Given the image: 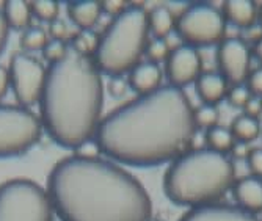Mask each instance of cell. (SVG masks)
I'll return each mask as SVG.
<instances>
[{"label": "cell", "instance_id": "6da1fadb", "mask_svg": "<svg viewBox=\"0 0 262 221\" xmlns=\"http://www.w3.org/2000/svg\"><path fill=\"white\" fill-rule=\"evenodd\" d=\"M195 134L193 107L187 94L163 85L107 115L94 140L115 162L146 168L171 163L190 151Z\"/></svg>", "mask_w": 262, "mask_h": 221}, {"label": "cell", "instance_id": "7a4b0ae2", "mask_svg": "<svg viewBox=\"0 0 262 221\" xmlns=\"http://www.w3.org/2000/svg\"><path fill=\"white\" fill-rule=\"evenodd\" d=\"M47 193L61 221H149L152 203L138 179L102 159L58 162Z\"/></svg>", "mask_w": 262, "mask_h": 221}, {"label": "cell", "instance_id": "3957f363", "mask_svg": "<svg viewBox=\"0 0 262 221\" xmlns=\"http://www.w3.org/2000/svg\"><path fill=\"white\" fill-rule=\"evenodd\" d=\"M104 102L101 71L90 57L68 49L46 71L41 126L58 146L77 149L96 135Z\"/></svg>", "mask_w": 262, "mask_h": 221}, {"label": "cell", "instance_id": "277c9868", "mask_svg": "<svg viewBox=\"0 0 262 221\" xmlns=\"http://www.w3.org/2000/svg\"><path fill=\"white\" fill-rule=\"evenodd\" d=\"M234 182L235 168L228 154L198 147L170 163L163 178V190L174 204L193 209L215 204Z\"/></svg>", "mask_w": 262, "mask_h": 221}, {"label": "cell", "instance_id": "5b68a950", "mask_svg": "<svg viewBox=\"0 0 262 221\" xmlns=\"http://www.w3.org/2000/svg\"><path fill=\"white\" fill-rule=\"evenodd\" d=\"M148 42V11L138 5H129L113 17L99 38L93 61L107 76L121 77L140 63Z\"/></svg>", "mask_w": 262, "mask_h": 221}, {"label": "cell", "instance_id": "8992f818", "mask_svg": "<svg viewBox=\"0 0 262 221\" xmlns=\"http://www.w3.org/2000/svg\"><path fill=\"white\" fill-rule=\"evenodd\" d=\"M54 206L36 182L13 179L0 185V221H54Z\"/></svg>", "mask_w": 262, "mask_h": 221}, {"label": "cell", "instance_id": "52a82bcc", "mask_svg": "<svg viewBox=\"0 0 262 221\" xmlns=\"http://www.w3.org/2000/svg\"><path fill=\"white\" fill-rule=\"evenodd\" d=\"M176 33L185 46L210 47L225 39L226 20L222 10L210 4H193L187 7L176 19Z\"/></svg>", "mask_w": 262, "mask_h": 221}, {"label": "cell", "instance_id": "ba28073f", "mask_svg": "<svg viewBox=\"0 0 262 221\" xmlns=\"http://www.w3.org/2000/svg\"><path fill=\"white\" fill-rule=\"evenodd\" d=\"M41 119L26 107L0 105V159L22 156L39 141Z\"/></svg>", "mask_w": 262, "mask_h": 221}, {"label": "cell", "instance_id": "9c48e42d", "mask_svg": "<svg viewBox=\"0 0 262 221\" xmlns=\"http://www.w3.org/2000/svg\"><path fill=\"white\" fill-rule=\"evenodd\" d=\"M46 71L42 64L29 54H16L10 61V85L20 107H30L39 102Z\"/></svg>", "mask_w": 262, "mask_h": 221}, {"label": "cell", "instance_id": "30bf717a", "mask_svg": "<svg viewBox=\"0 0 262 221\" xmlns=\"http://www.w3.org/2000/svg\"><path fill=\"white\" fill-rule=\"evenodd\" d=\"M217 64L228 83L244 85L251 72V49L242 38H225L217 49Z\"/></svg>", "mask_w": 262, "mask_h": 221}, {"label": "cell", "instance_id": "8fae6325", "mask_svg": "<svg viewBox=\"0 0 262 221\" xmlns=\"http://www.w3.org/2000/svg\"><path fill=\"white\" fill-rule=\"evenodd\" d=\"M165 69L170 85L182 90L190 83H195L203 74L201 54L195 47L181 44L170 52Z\"/></svg>", "mask_w": 262, "mask_h": 221}, {"label": "cell", "instance_id": "7c38bea8", "mask_svg": "<svg viewBox=\"0 0 262 221\" xmlns=\"http://www.w3.org/2000/svg\"><path fill=\"white\" fill-rule=\"evenodd\" d=\"M179 221H259L256 215H251L237 206L229 204H207L190 209L182 215Z\"/></svg>", "mask_w": 262, "mask_h": 221}, {"label": "cell", "instance_id": "4fadbf2b", "mask_svg": "<svg viewBox=\"0 0 262 221\" xmlns=\"http://www.w3.org/2000/svg\"><path fill=\"white\" fill-rule=\"evenodd\" d=\"M232 196L237 207L256 215L262 212V179L256 176H245L232 184Z\"/></svg>", "mask_w": 262, "mask_h": 221}, {"label": "cell", "instance_id": "5bb4252c", "mask_svg": "<svg viewBox=\"0 0 262 221\" xmlns=\"http://www.w3.org/2000/svg\"><path fill=\"white\" fill-rule=\"evenodd\" d=\"M129 86L140 96L149 94L162 86V69L159 64L151 61L138 63L129 72Z\"/></svg>", "mask_w": 262, "mask_h": 221}, {"label": "cell", "instance_id": "9a60e30c", "mask_svg": "<svg viewBox=\"0 0 262 221\" xmlns=\"http://www.w3.org/2000/svg\"><path fill=\"white\" fill-rule=\"evenodd\" d=\"M228 82L220 72L206 71L196 79L195 90L198 97L203 101V104L217 105L220 101H223L228 93Z\"/></svg>", "mask_w": 262, "mask_h": 221}, {"label": "cell", "instance_id": "2e32d148", "mask_svg": "<svg viewBox=\"0 0 262 221\" xmlns=\"http://www.w3.org/2000/svg\"><path fill=\"white\" fill-rule=\"evenodd\" d=\"M222 14L226 24L247 30L256 24L257 7L250 0H228L222 7Z\"/></svg>", "mask_w": 262, "mask_h": 221}, {"label": "cell", "instance_id": "e0dca14e", "mask_svg": "<svg viewBox=\"0 0 262 221\" xmlns=\"http://www.w3.org/2000/svg\"><path fill=\"white\" fill-rule=\"evenodd\" d=\"M102 14L101 2L96 0H77V2L68 4V16L80 30H91L99 16Z\"/></svg>", "mask_w": 262, "mask_h": 221}, {"label": "cell", "instance_id": "ac0fdd59", "mask_svg": "<svg viewBox=\"0 0 262 221\" xmlns=\"http://www.w3.org/2000/svg\"><path fill=\"white\" fill-rule=\"evenodd\" d=\"M148 27L149 33H152L154 38L165 39L176 27L174 14L166 7H156L148 13Z\"/></svg>", "mask_w": 262, "mask_h": 221}, {"label": "cell", "instance_id": "d6986e66", "mask_svg": "<svg viewBox=\"0 0 262 221\" xmlns=\"http://www.w3.org/2000/svg\"><path fill=\"white\" fill-rule=\"evenodd\" d=\"M2 13L10 29L24 30L29 27L32 17V8L27 2H22V0H8V2L4 4Z\"/></svg>", "mask_w": 262, "mask_h": 221}, {"label": "cell", "instance_id": "ffe728a7", "mask_svg": "<svg viewBox=\"0 0 262 221\" xmlns=\"http://www.w3.org/2000/svg\"><path fill=\"white\" fill-rule=\"evenodd\" d=\"M229 129H231L235 141H244V143L254 141L259 137V134H260L259 119L247 116V115L235 116Z\"/></svg>", "mask_w": 262, "mask_h": 221}, {"label": "cell", "instance_id": "44dd1931", "mask_svg": "<svg viewBox=\"0 0 262 221\" xmlns=\"http://www.w3.org/2000/svg\"><path fill=\"white\" fill-rule=\"evenodd\" d=\"M234 141H235V138L229 127H223V126L217 124V126L207 129V132H206V144L212 151L228 154L231 151Z\"/></svg>", "mask_w": 262, "mask_h": 221}, {"label": "cell", "instance_id": "7402d4cb", "mask_svg": "<svg viewBox=\"0 0 262 221\" xmlns=\"http://www.w3.org/2000/svg\"><path fill=\"white\" fill-rule=\"evenodd\" d=\"M99 44V36L94 33L93 30H80L74 38L73 42H71V49L74 52L90 57L96 54V49Z\"/></svg>", "mask_w": 262, "mask_h": 221}, {"label": "cell", "instance_id": "603a6c76", "mask_svg": "<svg viewBox=\"0 0 262 221\" xmlns=\"http://www.w3.org/2000/svg\"><path fill=\"white\" fill-rule=\"evenodd\" d=\"M220 112L217 105H209V104H201L198 108H193V121L196 127L203 129H210L217 126Z\"/></svg>", "mask_w": 262, "mask_h": 221}, {"label": "cell", "instance_id": "cb8c5ba5", "mask_svg": "<svg viewBox=\"0 0 262 221\" xmlns=\"http://www.w3.org/2000/svg\"><path fill=\"white\" fill-rule=\"evenodd\" d=\"M47 41H49L47 39V33L39 27L29 29L20 36V46L26 51H42Z\"/></svg>", "mask_w": 262, "mask_h": 221}, {"label": "cell", "instance_id": "d4e9b609", "mask_svg": "<svg viewBox=\"0 0 262 221\" xmlns=\"http://www.w3.org/2000/svg\"><path fill=\"white\" fill-rule=\"evenodd\" d=\"M30 8L35 16H38L41 20H46V22H54L58 16V4L54 2V0H38V2H32Z\"/></svg>", "mask_w": 262, "mask_h": 221}, {"label": "cell", "instance_id": "484cf974", "mask_svg": "<svg viewBox=\"0 0 262 221\" xmlns=\"http://www.w3.org/2000/svg\"><path fill=\"white\" fill-rule=\"evenodd\" d=\"M170 52H171L170 46L166 44V41L165 39H157V38H154L152 41L148 42L146 51H145V54L148 55V61L156 63V64H159L160 61H166Z\"/></svg>", "mask_w": 262, "mask_h": 221}, {"label": "cell", "instance_id": "4316f807", "mask_svg": "<svg viewBox=\"0 0 262 221\" xmlns=\"http://www.w3.org/2000/svg\"><path fill=\"white\" fill-rule=\"evenodd\" d=\"M250 97H251V93L248 91L247 85H232L231 88H228V93H226V99L229 105L235 108H244L245 104L250 101Z\"/></svg>", "mask_w": 262, "mask_h": 221}, {"label": "cell", "instance_id": "83f0119b", "mask_svg": "<svg viewBox=\"0 0 262 221\" xmlns=\"http://www.w3.org/2000/svg\"><path fill=\"white\" fill-rule=\"evenodd\" d=\"M68 46L64 44V41H60V39H52V41H47L46 47L42 49V55L44 58L49 61L51 64L52 63H57L58 60H61L66 52H68Z\"/></svg>", "mask_w": 262, "mask_h": 221}, {"label": "cell", "instance_id": "f1b7e54d", "mask_svg": "<svg viewBox=\"0 0 262 221\" xmlns=\"http://www.w3.org/2000/svg\"><path fill=\"white\" fill-rule=\"evenodd\" d=\"M247 165L251 176L262 179V147H253L247 157Z\"/></svg>", "mask_w": 262, "mask_h": 221}, {"label": "cell", "instance_id": "f546056e", "mask_svg": "<svg viewBox=\"0 0 262 221\" xmlns=\"http://www.w3.org/2000/svg\"><path fill=\"white\" fill-rule=\"evenodd\" d=\"M247 88L254 97H262V66L250 72L247 79Z\"/></svg>", "mask_w": 262, "mask_h": 221}, {"label": "cell", "instance_id": "4dcf8cb0", "mask_svg": "<svg viewBox=\"0 0 262 221\" xmlns=\"http://www.w3.org/2000/svg\"><path fill=\"white\" fill-rule=\"evenodd\" d=\"M74 151H76V157H80V159H98V154H101V149L96 140L85 141Z\"/></svg>", "mask_w": 262, "mask_h": 221}, {"label": "cell", "instance_id": "1f68e13d", "mask_svg": "<svg viewBox=\"0 0 262 221\" xmlns=\"http://www.w3.org/2000/svg\"><path fill=\"white\" fill-rule=\"evenodd\" d=\"M251 151V147H250V143H244V141H234L232 147H231V157L234 160H247L248 154Z\"/></svg>", "mask_w": 262, "mask_h": 221}, {"label": "cell", "instance_id": "d6a6232c", "mask_svg": "<svg viewBox=\"0 0 262 221\" xmlns=\"http://www.w3.org/2000/svg\"><path fill=\"white\" fill-rule=\"evenodd\" d=\"M244 115L247 116H251V118H256L262 115V97H254L251 96L250 101L245 104L244 107Z\"/></svg>", "mask_w": 262, "mask_h": 221}, {"label": "cell", "instance_id": "836d02e7", "mask_svg": "<svg viewBox=\"0 0 262 221\" xmlns=\"http://www.w3.org/2000/svg\"><path fill=\"white\" fill-rule=\"evenodd\" d=\"M101 7H102V13L112 14L115 17L120 13H123L127 5L126 2H121V0H105V2H101Z\"/></svg>", "mask_w": 262, "mask_h": 221}, {"label": "cell", "instance_id": "e575fe53", "mask_svg": "<svg viewBox=\"0 0 262 221\" xmlns=\"http://www.w3.org/2000/svg\"><path fill=\"white\" fill-rule=\"evenodd\" d=\"M108 90H110V94L115 96V97H121L126 90H127V83L123 77H112L110 79V83H108Z\"/></svg>", "mask_w": 262, "mask_h": 221}, {"label": "cell", "instance_id": "d590c367", "mask_svg": "<svg viewBox=\"0 0 262 221\" xmlns=\"http://www.w3.org/2000/svg\"><path fill=\"white\" fill-rule=\"evenodd\" d=\"M49 33H51L52 39H60V41H63L64 36H66V26H64V22L60 20V19H55L54 22H51V26H49Z\"/></svg>", "mask_w": 262, "mask_h": 221}, {"label": "cell", "instance_id": "8d00e7d4", "mask_svg": "<svg viewBox=\"0 0 262 221\" xmlns=\"http://www.w3.org/2000/svg\"><path fill=\"white\" fill-rule=\"evenodd\" d=\"M8 35H10V27L4 17V13H0V54L4 52V49L7 46Z\"/></svg>", "mask_w": 262, "mask_h": 221}, {"label": "cell", "instance_id": "74e56055", "mask_svg": "<svg viewBox=\"0 0 262 221\" xmlns=\"http://www.w3.org/2000/svg\"><path fill=\"white\" fill-rule=\"evenodd\" d=\"M10 86V76H8V69H5L4 66H0V101L4 99L7 91Z\"/></svg>", "mask_w": 262, "mask_h": 221}, {"label": "cell", "instance_id": "f35d334b", "mask_svg": "<svg viewBox=\"0 0 262 221\" xmlns=\"http://www.w3.org/2000/svg\"><path fill=\"white\" fill-rule=\"evenodd\" d=\"M251 54H254V57H256V58L259 60V63L262 64V36L254 42Z\"/></svg>", "mask_w": 262, "mask_h": 221}, {"label": "cell", "instance_id": "ab89813d", "mask_svg": "<svg viewBox=\"0 0 262 221\" xmlns=\"http://www.w3.org/2000/svg\"><path fill=\"white\" fill-rule=\"evenodd\" d=\"M257 20H259V24H260V27H262V7L257 10Z\"/></svg>", "mask_w": 262, "mask_h": 221}, {"label": "cell", "instance_id": "60d3db41", "mask_svg": "<svg viewBox=\"0 0 262 221\" xmlns=\"http://www.w3.org/2000/svg\"><path fill=\"white\" fill-rule=\"evenodd\" d=\"M149 221H160V219H156V218H151Z\"/></svg>", "mask_w": 262, "mask_h": 221}]
</instances>
